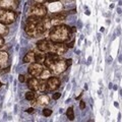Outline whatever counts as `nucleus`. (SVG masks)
<instances>
[{
  "label": "nucleus",
  "instance_id": "412c9836",
  "mask_svg": "<svg viewBox=\"0 0 122 122\" xmlns=\"http://www.w3.org/2000/svg\"><path fill=\"white\" fill-rule=\"evenodd\" d=\"M47 91V81L46 79H41L40 78V85H39V92H45Z\"/></svg>",
  "mask_w": 122,
  "mask_h": 122
},
{
  "label": "nucleus",
  "instance_id": "b1692460",
  "mask_svg": "<svg viewBox=\"0 0 122 122\" xmlns=\"http://www.w3.org/2000/svg\"><path fill=\"white\" fill-rule=\"evenodd\" d=\"M18 81L20 82H25L26 81V78L24 74H20L18 75Z\"/></svg>",
  "mask_w": 122,
  "mask_h": 122
},
{
  "label": "nucleus",
  "instance_id": "f03ea898",
  "mask_svg": "<svg viewBox=\"0 0 122 122\" xmlns=\"http://www.w3.org/2000/svg\"><path fill=\"white\" fill-rule=\"evenodd\" d=\"M71 29L65 25H55L49 32V40H51L54 43H66L71 38Z\"/></svg>",
  "mask_w": 122,
  "mask_h": 122
},
{
  "label": "nucleus",
  "instance_id": "6e6552de",
  "mask_svg": "<svg viewBox=\"0 0 122 122\" xmlns=\"http://www.w3.org/2000/svg\"><path fill=\"white\" fill-rule=\"evenodd\" d=\"M53 44H54V42H52L51 40H46V39L40 40L37 42V49L45 53H51Z\"/></svg>",
  "mask_w": 122,
  "mask_h": 122
},
{
  "label": "nucleus",
  "instance_id": "c756f323",
  "mask_svg": "<svg viewBox=\"0 0 122 122\" xmlns=\"http://www.w3.org/2000/svg\"><path fill=\"white\" fill-rule=\"evenodd\" d=\"M66 63H67V65H68V66H70L71 64H72V59H71V58L66 59Z\"/></svg>",
  "mask_w": 122,
  "mask_h": 122
},
{
  "label": "nucleus",
  "instance_id": "c9c22d12",
  "mask_svg": "<svg viewBox=\"0 0 122 122\" xmlns=\"http://www.w3.org/2000/svg\"><path fill=\"white\" fill-rule=\"evenodd\" d=\"M114 106H115V107H118L119 105H118V103H117V102H115V103H114Z\"/></svg>",
  "mask_w": 122,
  "mask_h": 122
},
{
  "label": "nucleus",
  "instance_id": "cd10ccee",
  "mask_svg": "<svg viewBox=\"0 0 122 122\" xmlns=\"http://www.w3.org/2000/svg\"><path fill=\"white\" fill-rule=\"evenodd\" d=\"M4 44H5V41H4V39H3V37L0 36V48H2L3 46H4Z\"/></svg>",
  "mask_w": 122,
  "mask_h": 122
},
{
  "label": "nucleus",
  "instance_id": "9d476101",
  "mask_svg": "<svg viewBox=\"0 0 122 122\" xmlns=\"http://www.w3.org/2000/svg\"><path fill=\"white\" fill-rule=\"evenodd\" d=\"M60 79L56 76H51L47 79V91L49 92H54L56 90H58L60 87Z\"/></svg>",
  "mask_w": 122,
  "mask_h": 122
},
{
  "label": "nucleus",
  "instance_id": "6ab92c4d",
  "mask_svg": "<svg viewBox=\"0 0 122 122\" xmlns=\"http://www.w3.org/2000/svg\"><path fill=\"white\" fill-rule=\"evenodd\" d=\"M9 30H8V28H7V25H4L3 22H0V36L1 37H5L8 35Z\"/></svg>",
  "mask_w": 122,
  "mask_h": 122
},
{
  "label": "nucleus",
  "instance_id": "f257e3e1",
  "mask_svg": "<svg viewBox=\"0 0 122 122\" xmlns=\"http://www.w3.org/2000/svg\"><path fill=\"white\" fill-rule=\"evenodd\" d=\"M44 66L49 68L51 70L52 74L54 75H58L62 73L68 68L66 59H63L60 55L54 54V53H47Z\"/></svg>",
  "mask_w": 122,
  "mask_h": 122
},
{
  "label": "nucleus",
  "instance_id": "4468645a",
  "mask_svg": "<svg viewBox=\"0 0 122 122\" xmlns=\"http://www.w3.org/2000/svg\"><path fill=\"white\" fill-rule=\"evenodd\" d=\"M36 103L39 106H46L50 103V98H49L48 95H41L37 98Z\"/></svg>",
  "mask_w": 122,
  "mask_h": 122
},
{
  "label": "nucleus",
  "instance_id": "423d86ee",
  "mask_svg": "<svg viewBox=\"0 0 122 122\" xmlns=\"http://www.w3.org/2000/svg\"><path fill=\"white\" fill-rule=\"evenodd\" d=\"M49 16H50V22H51L52 28H53V26H55V25H61L64 20H66L67 12L66 11H58V12L51 13Z\"/></svg>",
  "mask_w": 122,
  "mask_h": 122
},
{
  "label": "nucleus",
  "instance_id": "a211bd4d",
  "mask_svg": "<svg viewBox=\"0 0 122 122\" xmlns=\"http://www.w3.org/2000/svg\"><path fill=\"white\" fill-rule=\"evenodd\" d=\"M52 76V72H51V70L49 69V68H47V67H44V69H43V71H42V73L40 74V76H39V78H41V79H47L49 78V77H51Z\"/></svg>",
  "mask_w": 122,
  "mask_h": 122
},
{
  "label": "nucleus",
  "instance_id": "0eeeda50",
  "mask_svg": "<svg viewBox=\"0 0 122 122\" xmlns=\"http://www.w3.org/2000/svg\"><path fill=\"white\" fill-rule=\"evenodd\" d=\"M44 65L42 63L39 62H33L29 65L28 68V73L30 76H34V77H39L40 74L42 73V71L44 69Z\"/></svg>",
  "mask_w": 122,
  "mask_h": 122
},
{
  "label": "nucleus",
  "instance_id": "aec40b11",
  "mask_svg": "<svg viewBox=\"0 0 122 122\" xmlns=\"http://www.w3.org/2000/svg\"><path fill=\"white\" fill-rule=\"evenodd\" d=\"M35 97H36V94H35V92L32 90L28 91L25 94V100H28V101H34L35 100Z\"/></svg>",
  "mask_w": 122,
  "mask_h": 122
},
{
  "label": "nucleus",
  "instance_id": "9b49d317",
  "mask_svg": "<svg viewBox=\"0 0 122 122\" xmlns=\"http://www.w3.org/2000/svg\"><path fill=\"white\" fill-rule=\"evenodd\" d=\"M68 50V47L65 43H54L53 44V48H52V52L54 54L57 55H64Z\"/></svg>",
  "mask_w": 122,
  "mask_h": 122
},
{
  "label": "nucleus",
  "instance_id": "f704fd0d",
  "mask_svg": "<svg viewBox=\"0 0 122 122\" xmlns=\"http://www.w3.org/2000/svg\"><path fill=\"white\" fill-rule=\"evenodd\" d=\"M86 15H90V14H91V12H90L89 10H86Z\"/></svg>",
  "mask_w": 122,
  "mask_h": 122
},
{
  "label": "nucleus",
  "instance_id": "bb28decb",
  "mask_svg": "<svg viewBox=\"0 0 122 122\" xmlns=\"http://www.w3.org/2000/svg\"><path fill=\"white\" fill-rule=\"evenodd\" d=\"M25 112H26V113H29V114H32V113L35 112V109H34L33 107H30V108H28V109L25 110Z\"/></svg>",
  "mask_w": 122,
  "mask_h": 122
},
{
  "label": "nucleus",
  "instance_id": "2eb2a0df",
  "mask_svg": "<svg viewBox=\"0 0 122 122\" xmlns=\"http://www.w3.org/2000/svg\"><path fill=\"white\" fill-rule=\"evenodd\" d=\"M46 56H47V53L42 52L40 50H38V49H37V51H35V61L36 62H39V63L43 64L45 62Z\"/></svg>",
  "mask_w": 122,
  "mask_h": 122
},
{
  "label": "nucleus",
  "instance_id": "f3484780",
  "mask_svg": "<svg viewBox=\"0 0 122 122\" xmlns=\"http://www.w3.org/2000/svg\"><path fill=\"white\" fill-rule=\"evenodd\" d=\"M48 9L50 10L52 13L58 12V11H61V9H62V5L59 4V3H56V2H52L51 4H49Z\"/></svg>",
  "mask_w": 122,
  "mask_h": 122
},
{
  "label": "nucleus",
  "instance_id": "20e7f679",
  "mask_svg": "<svg viewBox=\"0 0 122 122\" xmlns=\"http://www.w3.org/2000/svg\"><path fill=\"white\" fill-rule=\"evenodd\" d=\"M48 14V7L45 6L43 3H35L29 7L28 16H36L39 18H43Z\"/></svg>",
  "mask_w": 122,
  "mask_h": 122
},
{
  "label": "nucleus",
  "instance_id": "4c0bfd02",
  "mask_svg": "<svg viewBox=\"0 0 122 122\" xmlns=\"http://www.w3.org/2000/svg\"><path fill=\"white\" fill-rule=\"evenodd\" d=\"M1 86H2V83H1V81H0V87H1Z\"/></svg>",
  "mask_w": 122,
  "mask_h": 122
},
{
  "label": "nucleus",
  "instance_id": "f8f14e48",
  "mask_svg": "<svg viewBox=\"0 0 122 122\" xmlns=\"http://www.w3.org/2000/svg\"><path fill=\"white\" fill-rule=\"evenodd\" d=\"M39 85H40V81L38 79V77H34V76H32L30 78H29L28 86H29L30 90H32L34 92L39 91Z\"/></svg>",
  "mask_w": 122,
  "mask_h": 122
},
{
  "label": "nucleus",
  "instance_id": "c85d7f7f",
  "mask_svg": "<svg viewBox=\"0 0 122 122\" xmlns=\"http://www.w3.org/2000/svg\"><path fill=\"white\" fill-rule=\"evenodd\" d=\"M79 108H81V110H83L86 108V103L83 101H81V103H79Z\"/></svg>",
  "mask_w": 122,
  "mask_h": 122
},
{
  "label": "nucleus",
  "instance_id": "5701e85b",
  "mask_svg": "<svg viewBox=\"0 0 122 122\" xmlns=\"http://www.w3.org/2000/svg\"><path fill=\"white\" fill-rule=\"evenodd\" d=\"M43 115L45 117H50L52 115V110L51 109H48V108H45L43 110Z\"/></svg>",
  "mask_w": 122,
  "mask_h": 122
},
{
  "label": "nucleus",
  "instance_id": "58836bf2",
  "mask_svg": "<svg viewBox=\"0 0 122 122\" xmlns=\"http://www.w3.org/2000/svg\"><path fill=\"white\" fill-rule=\"evenodd\" d=\"M0 67H1V66H0Z\"/></svg>",
  "mask_w": 122,
  "mask_h": 122
},
{
  "label": "nucleus",
  "instance_id": "2f4dec72",
  "mask_svg": "<svg viewBox=\"0 0 122 122\" xmlns=\"http://www.w3.org/2000/svg\"><path fill=\"white\" fill-rule=\"evenodd\" d=\"M60 0H46V2L47 3H52V2H58Z\"/></svg>",
  "mask_w": 122,
  "mask_h": 122
},
{
  "label": "nucleus",
  "instance_id": "39448f33",
  "mask_svg": "<svg viewBox=\"0 0 122 122\" xmlns=\"http://www.w3.org/2000/svg\"><path fill=\"white\" fill-rule=\"evenodd\" d=\"M17 14L14 10H4L0 9V22H3L4 25H11L16 20Z\"/></svg>",
  "mask_w": 122,
  "mask_h": 122
},
{
  "label": "nucleus",
  "instance_id": "7ed1b4c3",
  "mask_svg": "<svg viewBox=\"0 0 122 122\" xmlns=\"http://www.w3.org/2000/svg\"><path fill=\"white\" fill-rule=\"evenodd\" d=\"M41 20L42 18L36 17V16H28V20H26L25 25V32L30 38H37L38 37L37 26Z\"/></svg>",
  "mask_w": 122,
  "mask_h": 122
},
{
  "label": "nucleus",
  "instance_id": "ddd939ff",
  "mask_svg": "<svg viewBox=\"0 0 122 122\" xmlns=\"http://www.w3.org/2000/svg\"><path fill=\"white\" fill-rule=\"evenodd\" d=\"M9 60V55L6 51H0V66L4 68Z\"/></svg>",
  "mask_w": 122,
  "mask_h": 122
},
{
  "label": "nucleus",
  "instance_id": "1a4fd4ad",
  "mask_svg": "<svg viewBox=\"0 0 122 122\" xmlns=\"http://www.w3.org/2000/svg\"><path fill=\"white\" fill-rule=\"evenodd\" d=\"M20 0H0V9L15 10L18 7Z\"/></svg>",
  "mask_w": 122,
  "mask_h": 122
},
{
  "label": "nucleus",
  "instance_id": "a878e982",
  "mask_svg": "<svg viewBox=\"0 0 122 122\" xmlns=\"http://www.w3.org/2000/svg\"><path fill=\"white\" fill-rule=\"evenodd\" d=\"M74 42H75L74 40H72L71 42H68V43L66 44V45H67V47H68V48H73V46H74Z\"/></svg>",
  "mask_w": 122,
  "mask_h": 122
},
{
  "label": "nucleus",
  "instance_id": "dca6fc26",
  "mask_svg": "<svg viewBox=\"0 0 122 122\" xmlns=\"http://www.w3.org/2000/svg\"><path fill=\"white\" fill-rule=\"evenodd\" d=\"M22 62L24 63H33V62H35V51H29L25 55L24 57V59H22Z\"/></svg>",
  "mask_w": 122,
  "mask_h": 122
},
{
  "label": "nucleus",
  "instance_id": "e433bc0d",
  "mask_svg": "<svg viewBox=\"0 0 122 122\" xmlns=\"http://www.w3.org/2000/svg\"><path fill=\"white\" fill-rule=\"evenodd\" d=\"M112 86H113L112 83H109V89H111V87H112Z\"/></svg>",
  "mask_w": 122,
  "mask_h": 122
},
{
  "label": "nucleus",
  "instance_id": "72a5a7b5",
  "mask_svg": "<svg viewBox=\"0 0 122 122\" xmlns=\"http://www.w3.org/2000/svg\"><path fill=\"white\" fill-rule=\"evenodd\" d=\"M104 30H105V29H104V28H103V26H102V28L100 29V32H101V33H103V32H104Z\"/></svg>",
  "mask_w": 122,
  "mask_h": 122
},
{
  "label": "nucleus",
  "instance_id": "473e14b6",
  "mask_svg": "<svg viewBox=\"0 0 122 122\" xmlns=\"http://www.w3.org/2000/svg\"><path fill=\"white\" fill-rule=\"evenodd\" d=\"M71 29V32L72 33H75L76 32V28H75V26H72V28H70Z\"/></svg>",
  "mask_w": 122,
  "mask_h": 122
},
{
  "label": "nucleus",
  "instance_id": "393cba45",
  "mask_svg": "<svg viewBox=\"0 0 122 122\" xmlns=\"http://www.w3.org/2000/svg\"><path fill=\"white\" fill-rule=\"evenodd\" d=\"M60 97H61V93H55V94H53V99H54V100H58Z\"/></svg>",
  "mask_w": 122,
  "mask_h": 122
},
{
  "label": "nucleus",
  "instance_id": "7c9ffc66",
  "mask_svg": "<svg viewBox=\"0 0 122 122\" xmlns=\"http://www.w3.org/2000/svg\"><path fill=\"white\" fill-rule=\"evenodd\" d=\"M34 2L35 3H45L46 0H34Z\"/></svg>",
  "mask_w": 122,
  "mask_h": 122
},
{
  "label": "nucleus",
  "instance_id": "4be33fe9",
  "mask_svg": "<svg viewBox=\"0 0 122 122\" xmlns=\"http://www.w3.org/2000/svg\"><path fill=\"white\" fill-rule=\"evenodd\" d=\"M66 116L67 118L69 119L70 121H72L74 119V112H73V108L72 107H69V108L67 109V111H66Z\"/></svg>",
  "mask_w": 122,
  "mask_h": 122
}]
</instances>
